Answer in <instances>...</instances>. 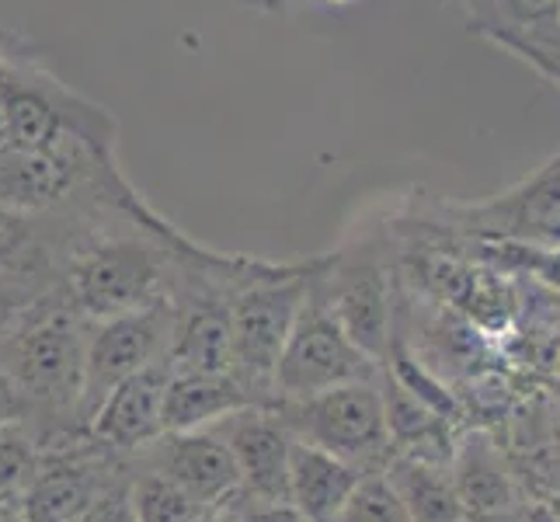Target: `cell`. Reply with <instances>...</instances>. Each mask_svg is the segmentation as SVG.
<instances>
[{
	"label": "cell",
	"instance_id": "5b68a950",
	"mask_svg": "<svg viewBox=\"0 0 560 522\" xmlns=\"http://www.w3.org/2000/svg\"><path fill=\"white\" fill-rule=\"evenodd\" d=\"M380 370L383 366L365 356L362 348L341 332V324L331 317V311H327L317 293V276H314L311 293H306L300 317L276 362L272 391L279 394V401H303L341 383L376 380Z\"/></svg>",
	"mask_w": 560,
	"mask_h": 522
},
{
	"label": "cell",
	"instance_id": "2e32d148",
	"mask_svg": "<svg viewBox=\"0 0 560 522\" xmlns=\"http://www.w3.org/2000/svg\"><path fill=\"white\" fill-rule=\"evenodd\" d=\"M383 474L400 495L411 522H459L463 519L459 495L450 477V463L390 453Z\"/></svg>",
	"mask_w": 560,
	"mask_h": 522
},
{
	"label": "cell",
	"instance_id": "d6986e66",
	"mask_svg": "<svg viewBox=\"0 0 560 522\" xmlns=\"http://www.w3.org/2000/svg\"><path fill=\"white\" fill-rule=\"evenodd\" d=\"M480 262H488L501 272L529 276L539 286L560 293V244L536 247V244H509V241H470Z\"/></svg>",
	"mask_w": 560,
	"mask_h": 522
},
{
	"label": "cell",
	"instance_id": "cb8c5ba5",
	"mask_svg": "<svg viewBox=\"0 0 560 522\" xmlns=\"http://www.w3.org/2000/svg\"><path fill=\"white\" fill-rule=\"evenodd\" d=\"M73 522H140L132 488H105Z\"/></svg>",
	"mask_w": 560,
	"mask_h": 522
},
{
	"label": "cell",
	"instance_id": "44dd1931",
	"mask_svg": "<svg viewBox=\"0 0 560 522\" xmlns=\"http://www.w3.org/2000/svg\"><path fill=\"white\" fill-rule=\"evenodd\" d=\"M338 522H411V515L383 471H365L345 501Z\"/></svg>",
	"mask_w": 560,
	"mask_h": 522
},
{
	"label": "cell",
	"instance_id": "7a4b0ae2",
	"mask_svg": "<svg viewBox=\"0 0 560 522\" xmlns=\"http://www.w3.org/2000/svg\"><path fill=\"white\" fill-rule=\"evenodd\" d=\"M324 258L306 265H255L230 279V324H234V373L247 391H272L276 362L300 317Z\"/></svg>",
	"mask_w": 560,
	"mask_h": 522
},
{
	"label": "cell",
	"instance_id": "ffe728a7",
	"mask_svg": "<svg viewBox=\"0 0 560 522\" xmlns=\"http://www.w3.org/2000/svg\"><path fill=\"white\" fill-rule=\"evenodd\" d=\"M132 488V506H137L140 522H202L206 506H199L188 491H182L175 480L164 474H147Z\"/></svg>",
	"mask_w": 560,
	"mask_h": 522
},
{
	"label": "cell",
	"instance_id": "603a6c76",
	"mask_svg": "<svg viewBox=\"0 0 560 522\" xmlns=\"http://www.w3.org/2000/svg\"><path fill=\"white\" fill-rule=\"evenodd\" d=\"M32 474H35L32 442L11 436L8 425H0V498L11 495L14 488L28 485Z\"/></svg>",
	"mask_w": 560,
	"mask_h": 522
},
{
	"label": "cell",
	"instance_id": "7c38bea8",
	"mask_svg": "<svg viewBox=\"0 0 560 522\" xmlns=\"http://www.w3.org/2000/svg\"><path fill=\"white\" fill-rule=\"evenodd\" d=\"M450 477L463 512H518L523 491L491 432L474 429L453 442Z\"/></svg>",
	"mask_w": 560,
	"mask_h": 522
},
{
	"label": "cell",
	"instance_id": "8fae6325",
	"mask_svg": "<svg viewBox=\"0 0 560 522\" xmlns=\"http://www.w3.org/2000/svg\"><path fill=\"white\" fill-rule=\"evenodd\" d=\"M158 442L164 446L158 474L175 480V485L196 498L199 506L212 509L234 491H241L237 460L220 432H212V429L164 432Z\"/></svg>",
	"mask_w": 560,
	"mask_h": 522
},
{
	"label": "cell",
	"instance_id": "8992f818",
	"mask_svg": "<svg viewBox=\"0 0 560 522\" xmlns=\"http://www.w3.org/2000/svg\"><path fill=\"white\" fill-rule=\"evenodd\" d=\"M279 404L293 411V418H285V425L296 432V439H306L327 453L355 463L362 474L383 471L394 453L380 397V376L341 383L324 394Z\"/></svg>",
	"mask_w": 560,
	"mask_h": 522
},
{
	"label": "cell",
	"instance_id": "9c48e42d",
	"mask_svg": "<svg viewBox=\"0 0 560 522\" xmlns=\"http://www.w3.org/2000/svg\"><path fill=\"white\" fill-rule=\"evenodd\" d=\"M212 432L226 439L237 460L241 488L258 501H289V450H293V429L285 418H276L261 404L244 408L212 425Z\"/></svg>",
	"mask_w": 560,
	"mask_h": 522
},
{
	"label": "cell",
	"instance_id": "484cf974",
	"mask_svg": "<svg viewBox=\"0 0 560 522\" xmlns=\"http://www.w3.org/2000/svg\"><path fill=\"white\" fill-rule=\"evenodd\" d=\"M241 522H311L306 519L293 501H258L255 498V506H250Z\"/></svg>",
	"mask_w": 560,
	"mask_h": 522
},
{
	"label": "cell",
	"instance_id": "3957f363",
	"mask_svg": "<svg viewBox=\"0 0 560 522\" xmlns=\"http://www.w3.org/2000/svg\"><path fill=\"white\" fill-rule=\"evenodd\" d=\"M88 317L70 303L67 289H49L22 324L0 341V366L25 397L43 408H81Z\"/></svg>",
	"mask_w": 560,
	"mask_h": 522
},
{
	"label": "cell",
	"instance_id": "d4e9b609",
	"mask_svg": "<svg viewBox=\"0 0 560 522\" xmlns=\"http://www.w3.org/2000/svg\"><path fill=\"white\" fill-rule=\"evenodd\" d=\"M32 411V401L25 397L22 386L14 383V376L0 366V425H14V421H22L28 418Z\"/></svg>",
	"mask_w": 560,
	"mask_h": 522
},
{
	"label": "cell",
	"instance_id": "6da1fadb",
	"mask_svg": "<svg viewBox=\"0 0 560 522\" xmlns=\"http://www.w3.org/2000/svg\"><path fill=\"white\" fill-rule=\"evenodd\" d=\"M178 234L150 212L129 220L126 230L81 227L67 247L63 289L88 321L137 311L164 293L175 262Z\"/></svg>",
	"mask_w": 560,
	"mask_h": 522
},
{
	"label": "cell",
	"instance_id": "ac0fdd59",
	"mask_svg": "<svg viewBox=\"0 0 560 522\" xmlns=\"http://www.w3.org/2000/svg\"><path fill=\"white\" fill-rule=\"evenodd\" d=\"M46 220L49 212L32 217V212L0 206V268H28V272L49 276Z\"/></svg>",
	"mask_w": 560,
	"mask_h": 522
},
{
	"label": "cell",
	"instance_id": "ba28073f",
	"mask_svg": "<svg viewBox=\"0 0 560 522\" xmlns=\"http://www.w3.org/2000/svg\"><path fill=\"white\" fill-rule=\"evenodd\" d=\"M453 227L467 241L560 244V153L518 185L485 202H446Z\"/></svg>",
	"mask_w": 560,
	"mask_h": 522
},
{
	"label": "cell",
	"instance_id": "7402d4cb",
	"mask_svg": "<svg viewBox=\"0 0 560 522\" xmlns=\"http://www.w3.org/2000/svg\"><path fill=\"white\" fill-rule=\"evenodd\" d=\"M52 286L49 276L28 272V268H0V341H4L32 306L43 300Z\"/></svg>",
	"mask_w": 560,
	"mask_h": 522
},
{
	"label": "cell",
	"instance_id": "83f0119b",
	"mask_svg": "<svg viewBox=\"0 0 560 522\" xmlns=\"http://www.w3.org/2000/svg\"><path fill=\"white\" fill-rule=\"evenodd\" d=\"M0 522H28L22 512H14V515H0Z\"/></svg>",
	"mask_w": 560,
	"mask_h": 522
},
{
	"label": "cell",
	"instance_id": "277c9868",
	"mask_svg": "<svg viewBox=\"0 0 560 522\" xmlns=\"http://www.w3.org/2000/svg\"><path fill=\"white\" fill-rule=\"evenodd\" d=\"M317 293L331 317L341 324L365 356L380 366L394 345V268L386 251L373 241H359L352 251L324 258Z\"/></svg>",
	"mask_w": 560,
	"mask_h": 522
},
{
	"label": "cell",
	"instance_id": "5bb4252c",
	"mask_svg": "<svg viewBox=\"0 0 560 522\" xmlns=\"http://www.w3.org/2000/svg\"><path fill=\"white\" fill-rule=\"evenodd\" d=\"M258 394L234 373H175L171 370L164 394V432H196L212 429L217 421L255 408Z\"/></svg>",
	"mask_w": 560,
	"mask_h": 522
},
{
	"label": "cell",
	"instance_id": "e0dca14e",
	"mask_svg": "<svg viewBox=\"0 0 560 522\" xmlns=\"http://www.w3.org/2000/svg\"><path fill=\"white\" fill-rule=\"evenodd\" d=\"M108 485L91 467H52L35 471L22 491V512L28 522H73Z\"/></svg>",
	"mask_w": 560,
	"mask_h": 522
},
{
	"label": "cell",
	"instance_id": "4fadbf2b",
	"mask_svg": "<svg viewBox=\"0 0 560 522\" xmlns=\"http://www.w3.org/2000/svg\"><path fill=\"white\" fill-rule=\"evenodd\" d=\"M73 199H81V188L56 153L8 143L0 147V206L43 217Z\"/></svg>",
	"mask_w": 560,
	"mask_h": 522
},
{
	"label": "cell",
	"instance_id": "52a82bcc",
	"mask_svg": "<svg viewBox=\"0 0 560 522\" xmlns=\"http://www.w3.org/2000/svg\"><path fill=\"white\" fill-rule=\"evenodd\" d=\"M171 332H175V303H171L167 293L153 297L150 303L137 306V311L115 314L105 321H88L84 391L77 411L91 418L122 380L147 370L150 362L167 359Z\"/></svg>",
	"mask_w": 560,
	"mask_h": 522
},
{
	"label": "cell",
	"instance_id": "4316f807",
	"mask_svg": "<svg viewBox=\"0 0 560 522\" xmlns=\"http://www.w3.org/2000/svg\"><path fill=\"white\" fill-rule=\"evenodd\" d=\"M320 4H324V8H352L355 0H320Z\"/></svg>",
	"mask_w": 560,
	"mask_h": 522
},
{
	"label": "cell",
	"instance_id": "9a60e30c",
	"mask_svg": "<svg viewBox=\"0 0 560 522\" xmlns=\"http://www.w3.org/2000/svg\"><path fill=\"white\" fill-rule=\"evenodd\" d=\"M359 477L362 471L355 463L327 453L306 439H293V450H289V501L311 522H338Z\"/></svg>",
	"mask_w": 560,
	"mask_h": 522
},
{
	"label": "cell",
	"instance_id": "30bf717a",
	"mask_svg": "<svg viewBox=\"0 0 560 522\" xmlns=\"http://www.w3.org/2000/svg\"><path fill=\"white\" fill-rule=\"evenodd\" d=\"M171 380V362L158 359L147 370L132 373L98 404L91 415V432L105 446L140 450L164 436V394Z\"/></svg>",
	"mask_w": 560,
	"mask_h": 522
}]
</instances>
